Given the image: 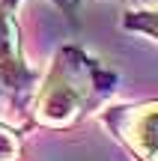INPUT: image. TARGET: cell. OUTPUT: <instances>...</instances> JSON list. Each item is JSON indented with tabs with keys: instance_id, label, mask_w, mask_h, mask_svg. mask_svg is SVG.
<instances>
[{
	"instance_id": "cell-2",
	"label": "cell",
	"mask_w": 158,
	"mask_h": 161,
	"mask_svg": "<svg viewBox=\"0 0 158 161\" xmlns=\"http://www.w3.org/2000/svg\"><path fill=\"white\" fill-rule=\"evenodd\" d=\"M63 9L69 21H75V3L78 0H51ZM21 0H0V96L9 102L15 114H24L30 92L36 90L42 72L24 54V30L18 21Z\"/></svg>"
},
{
	"instance_id": "cell-5",
	"label": "cell",
	"mask_w": 158,
	"mask_h": 161,
	"mask_svg": "<svg viewBox=\"0 0 158 161\" xmlns=\"http://www.w3.org/2000/svg\"><path fill=\"white\" fill-rule=\"evenodd\" d=\"M24 155H27L24 131L15 128L12 122L0 119V161H24Z\"/></svg>"
},
{
	"instance_id": "cell-1",
	"label": "cell",
	"mask_w": 158,
	"mask_h": 161,
	"mask_svg": "<svg viewBox=\"0 0 158 161\" xmlns=\"http://www.w3.org/2000/svg\"><path fill=\"white\" fill-rule=\"evenodd\" d=\"M117 90L119 75L105 60L78 42H66L54 51L48 69L30 92L21 119L27 128L72 131L84 119L101 114Z\"/></svg>"
},
{
	"instance_id": "cell-4",
	"label": "cell",
	"mask_w": 158,
	"mask_h": 161,
	"mask_svg": "<svg viewBox=\"0 0 158 161\" xmlns=\"http://www.w3.org/2000/svg\"><path fill=\"white\" fill-rule=\"evenodd\" d=\"M119 27L125 33H137V36H146V39L158 42V6H143V9L123 12Z\"/></svg>"
},
{
	"instance_id": "cell-3",
	"label": "cell",
	"mask_w": 158,
	"mask_h": 161,
	"mask_svg": "<svg viewBox=\"0 0 158 161\" xmlns=\"http://www.w3.org/2000/svg\"><path fill=\"white\" fill-rule=\"evenodd\" d=\"M99 122L131 155V161H158V98L107 104Z\"/></svg>"
}]
</instances>
